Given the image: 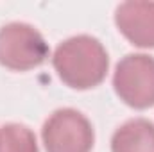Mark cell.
I'll use <instances>...</instances> for the list:
<instances>
[{
  "instance_id": "cell-1",
  "label": "cell",
  "mask_w": 154,
  "mask_h": 152,
  "mask_svg": "<svg viewBox=\"0 0 154 152\" xmlns=\"http://www.w3.org/2000/svg\"><path fill=\"white\" fill-rule=\"evenodd\" d=\"M52 65L68 88L90 90L106 79L109 57L97 38L81 34L57 45L52 56Z\"/></svg>"
},
{
  "instance_id": "cell-2",
  "label": "cell",
  "mask_w": 154,
  "mask_h": 152,
  "mask_svg": "<svg viewBox=\"0 0 154 152\" xmlns=\"http://www.w3.org/2000/svg\"><path fill=\"white\" fill-rule=\"evenodd\" d=\"M48 57V45L45 38L29 23L13 22L0 29V65L27 72L38 68Z\"/></svg>"
},
{
  "instance_id": "cell-5",
  "label": "cell",
  "mask_w": 154,
  "mask_h": 152,
  "mask_svg": "<svg viewBox=\"0 0 154 152\" xmlns=\"http://www.w3.org/2000/svg\"><path fill=\"white\" fill-rule=\"evenodd\" d=\"M115 23L131 45L154 48V2H124L115 11Z\"/></svg>"
},
{
  "instance_id": "cell-4",
  "label": "cell",
  "mask_w": 154,
  "mask_h": 152,
  "mask_svg": "<svg viewBox=\"0 0 154 152\" xmlns=\"http://www.w3.org/2000/svg\"><path fill=\"white\" fill-rule=\"evenodd\" d=\"M47 152H91L95 134L90 120L77 109H57L41 129Z\"/></svg>"
},
{
  "instance_id": "cell-6",
  "label": "cell",
  "mask_w": 154,
  "mask_h": 152,
  "mask_svg": "<svg viewBox=\"0 0 154 152\" xmlns=\"http://www.w3.org/2000/svg\"><path fill=\"white\" fill-rule=\"evenodd\" d=\"M111 152H154V123L133 118L120 125L111 138Z\"/></svg>"
},
{
  "instance_id": "cell-3",
  "label": "cell",
  "mask_w": 154,
  "mask_h": 152,
  "mask_svg": "<svg viewBox=\"0 0 154 152\" xmlns=\"http://www.w3.org/2000/svg\"><path fill=\"white\" fill-rule=\"evenodd\" d=\"M113 88L118 99L134 109L154 106V57L127 54L118 61L113 74Z\"/></svg>"
},
{
  "instance_id": "cell-7",
  "label": "cell",
  "mask_w": 154,
  "mask_h": 152,
  "mask_svg": "<svg viewBox=\"0 0 154 152\" xmlns=\"http://www.w3.org/2000/svg\"><path fill=\"white\" fill-rule=\"evenodd\" d=\"M0 152H38L34 132L22 123L0 127Z\"/></svg>"
}]
</instances>
